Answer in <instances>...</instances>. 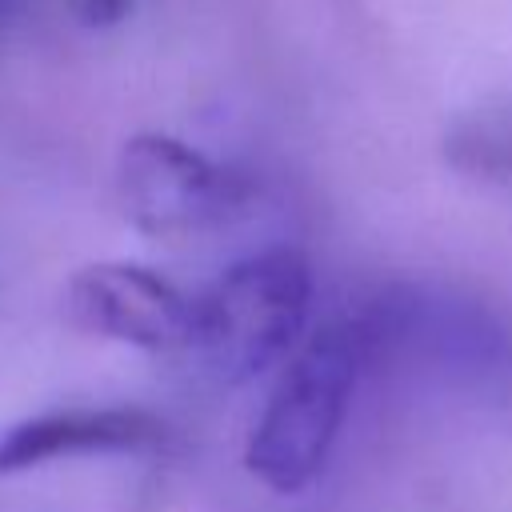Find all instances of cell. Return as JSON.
<instances>
[{
    "mask_svg": "<svg viewBox=\"0 0 512 512\" xmlns=\"http://www.w3.org/2000/svg\"><path fill=\"white\" fill-rule=\"evenodd\" d=\"M244 180L168 132H136L116 156V204L152 240L184 244L224 228L244 208Z\"/></svg>",
    "mask_w": 512,
    "mask_h": 512,
    "instance_id": "cell-3",
    "label": "cell"
},
{
    "mask_svg": "<svg viewBox=\"0 0 512 512\" xmlns=\"http://www.w3.org/2000/svg\"><path fill=\"white\" fill-rule=\"evenodd\" d=\"M64 308L76 328L144 352L188 348L196 328V300L164 272L132 260L80 268L64 288Z\"/></svg>",
    "mask_w": 512,
    "mask_h": 512,
    "instance_id": "cell-4",
    "label": "cell"
},
{
    "mask_svg": "<svg viewBox=\"0 0 512 512\" xmlns=\"http://www.w3.org/2000/svg\"><path fill=\"white\" fill-rule=\"evenodd\" d=\"M168 440V428L148 408L128 404H76L24 416L0 432V476L32 472L56 460L80 456H136L156 452Z\"/></svg>",
    "mask_w": 512,
    "mask_h": 512,
    "instance_id": "cell-5",
    "label": "cell"
},
{
    "mask_svg": "<svg viewBox=\"0 0 512 512\" xmlns=\"http://www.w3.org/2000/svg\"><path fill=\"white\" fill-rule=\"evenodd\" d=\"M364 356V320H332L292 352L244 448L248 472L268 492L296 496L316 484L340 440Z\"/></svg>",
    "mask_w": 512,
    "mask_h": 512,
    "instance_id": "cell-1",
    "label": "cell"
},
{
    "mask_svg": "<svg viewBox=\"0 0 512 512\" xmlns=\"http://www.w3.org/2000/svg\"><path fill=\"white\" fill-rule=\"evenodd\" d=\"M312 268L304 252L276 244L236 260L196 296L192 352L220 384H244L284 360L308 324Z\"/></svg>",
    "mask_w": 512,
    "mask_h": 512,
    "instance_id": "cell-2",
    "label": "cell"
},
{
    "mask_svg": "<svg viewBox=\"0 0 512 512\" xmlns=\"http://www.w3.org/2000/svg\"><path fill=\"white\" fill-rule=\"evenodd\" d=\"M444 160L464 176L512 184V96L460 112L444 132Z\"/></svg>",
    "mask_w": 512,
    "mask_h": 512,
    "instance_id": "cell-6",
    "label": "cell"
},
{
    "mask_svg": "<svg viewBox=\"0 0 512 512\" xmlns=\"http://www.w3.org/2000/svg\"><path fill=\"white\" fill-rule=\"evenodd\" d=\"M132 8V0H72V12L80 16V24L88 28H104V24H116L124 20Z\"/></svg>",
    "mask_w": 512,
    "mask_h": 512,
    "instance_id": "cell-7",
    "label": "cell"
}]
</instances>
